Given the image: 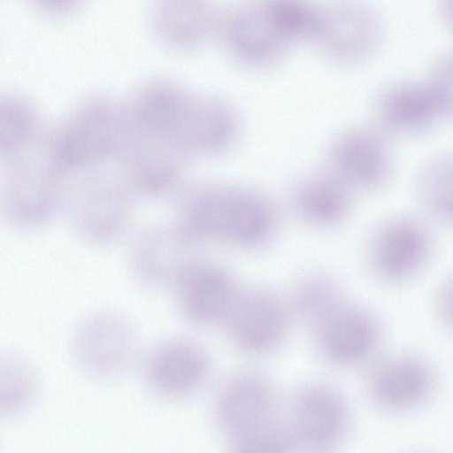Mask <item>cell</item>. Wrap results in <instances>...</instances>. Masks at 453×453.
Segmentation results:
<instances>
[{
    "instance_id": "cell-1",
    "label": "cell",
    "mask_w": 453,
    "mask_h": 453,
    "mask_svg": "<svg viewBox=\"0 0 453 453\" xmlns=\"http://www.w3.org/2000/svg\"><path fill=\"white\" fill-rule=\"evenodd\" d=\"M279 223L278 209L265 195L248 188L207 185L186 196L174 231L188 247L217 241L251 250L267 244Z\"/></svg>"
},
{
    "instance_id": "cell-2",
    "label": "cell",
    "mask_w": 453,
    "mask_h": 453,
    "mask_svg": "<svg viewBox=\"0 0 453 453\" xmlns=\"http://www.w3.org/2000/svg\"><path fill=\"white\" fill-rule=\"evenodd\" d=\"M214 417L236 452H273L280 444L282 423L277 416V393L265 376L242 372L219 391Z\"/></svg>"
},
{
    "instance_id": "cell-3",
    "label": "cell",
    "mask_w": 453,
    "mask_h": 453,
    "mask_svg": "<svg viewBox=\"0 0 453 453\" xmlns=\"http://www.w3.org/2000/svg\"><path fill=\"white\" fill-rule=\"evenodd\" d=\"M138 348L139 335L134 322L113 310L87 314L71 335L74 363L87 376L99 380H111L125 374Z\"/></svg>"
},
{
    "instance_id": "cell-4",
    "label": "cell",
    "mask_w": 453,
    "mask_h": 453,
    "mask_svg": "<svg viewBox=\"0 0 453 453\" xmlns=\"http://www.w3.org/2000/svg\"><path fill=\"white\" fill-rule=\"evenodd\" d=\"M219 35L230 55L252 68L272 65L294 44L268 0H243L222 12Z\"/></svg>"
},
{
    "instance_id": "cell-5",
    "label": "cell",
    "mask_w": 453,
    "mask_h": 453,
    "mask_svg": "<svg viewBox=\"0 0 453 453\" xmlns=\"http://www.w3.org/2000/svg\"><path fill=\"white\" fill-rule=\"evenodd\" d=\"M119 110L111 100L94 96L74 111L52 136L57 159L63 170L101 160L116 151L124 131Z\"/></svg>"
},
{
    "instance_id": "cell-6",
    "label": "cell",
    "mask_w": 453,
    "mask_h": 453,
    "mask_svg": "<svg viewBox=\"0 0 453 453\" xmlns=\"http://www.w3.org/2000/svg\"><path fill=\"white\" fill-rule=\"evenodd\" d=\"M382 23L376 10L363 0H332L320 6L313 40L330 59L359 62L378 47Z\"/></svg>"
},
{
    "instance_id": "cell-7",
    "label": "cell",
    "mask_w": 453,
    "mask_h": 453,
    "mask_svg": "<svg viewBox=\"0 0 453 453\" xmlns=\"http://www.w3.org/2000/svg\"><path fill=\"white\" fill-rule=\"evenodd\" d=\"M171 288L181 317L197 326L223 323L240 293L228 270L195 258H187Z\"/></svg>"
},
{
    "instance_id": "cell-8",
    "label": "cell",
    "mask_w": 453,
    "mask_h": 453,
    "mask_svg": "<svg viewBox=\"0 0 453 453\" xmlns=\"http://www.w3.org/2000/svg\"><path fill=\"white\" fill-rule=\"evenodd\" d=\"M290 311L275 293L251 288L239 293L223 324L235 347L249 354L264 355L285 341Z\"/></svg>"
},
{
    "instance_id": "cell-9",
    "label": "cell",
    "mask_w": 453,
    "mask_h": 453,
    "mask_svg": "<svg viewBox=\"0 0 453 453\" xmlns=\"http://www.w3.org/2000/svg\"><path fill=\"white\" fill-rule=\"evenodd\" d=\"M209 354L196 342L173 338L155 345L142 366L143 381L154 395L179 400L200 390L210 376Z\"/></svg>"
},
{
    "instance_id": "cell-10",
    "label": "cell",
    "mask_w": 453,
    "mask_h": 453,
    "mask_svg": "<svg viewBox=\"0 0 453 453\" xmlns=\"http://www.w3.org/2000/svg\"><path fill=\"white\" fill-rule=\"evenodd\" d=\"M323 357L341 366L355 365L373 356L381 340V327L368 310L343 302L314 327Z\"/></svg>"
},
{
    "instance_id": "cell-11",
    "label": "cell",
    "mask_w": 453,
    "mask_h": 453,
    "mask_svg": "<svg viewBox=\"0 0 453 453\" xmlns=\"http://www.w3.org/2000/svg\"><path fill=\"white\" fill-rule=\"evenodd\" d=\"M288 425L297 444L322 449L341 441L351 425L350 409L334 388L310 384L296 395Z\"/></svg>"
},
{
    "instance_id": "cell-12",
    "label": "cell",
    "mask_w": 453,
    "mask_h": 453,
    "mask_svg": "<svg viewBox=\"0 0 453 453\" xmlns=\"http://www.w3.org/2000/svg\"><path fill=\"white\" fill-rule=\"evenodd\" d=\"M432 251L431 235L419 221L408 217L392 219L376 231L369 259L382 280L400 282L418 273Z\"/></svg>"
},
{
    "instance_id": "cell-13",
    "label": "cell",
    "mask_w": 453,
    "mask_h": 453,
    "mask_svg": "<svg viewBox=\"0 0 453 453\" xmlns=\"http://www.w3.org/2000/svg\"><path fill=\"white\" fill-rule=\"evenodd\" d=\"M392 158L387 140L376 129H352L333 144L328 171L353 191L382 186L389 177Z\"/></svg>"
},
{
    "instance_id": "cell-14",
    "label": "cell",
    "mask_w": 453,
    "mask_h": 453,
    "mask_svg": "<svg viewBox=\"0 0 453 453\" xmlns=\"http://www.w3.org/2000/svg\"><path fill=\"white\" fill-rule=\"evenodd\" d=\"M436 379L430 366L410 356H394L377 364L369 374L370 397L383 410L403 412L426 403Z\"/></svg>"
},
{
    "instance_id": "cell-15",
    "label": "cell",
    "mask_w": 453,
    "mask_h": 453,
    "mask_svg": "<svg viewBox=\"0 0 453 453\" xmlns=\"http://www.w3.org/2000/svg\"><path fill=\"white\" fill-rule=\"evenodd\" d=\"M222 12L212 0H153L151 30L165 46L196 49L219 35Z\"/></svg>"
},
{
    "instance_id": "cell-16",
    "label": "cell",
    "mask_w": 453,
    "mask_h": 453,
    "mask_svg": "<svg viewBox=\"0 0 453 453\" xmlns=\"http://www.w3.org/2000/svg\"><path fill=\"white\" fill-rule=\"evenodd\" d=\"M376 111L384 128L402 134L423 131L443 116L428 81L388 87L380 95Z\"/></svg>"
},
{
    "instance_id": "cell-17",
    "label": "cell",
    "mask_w": 453,
    "mask_h": 453,
    "mask_svg": "<svg viewBox=\"0 0 453 453\" xmlns=\"http://www.w3.org/2000/svg\"><path fill=\"white\" fill-rule=\"evenodd\" d=\"M187 248L174 230L151 234L141 239L134 247L129 269L134 281L144 290L171 288L188 257L180 255Z\"/></svg>"
},
{
    "instance_id": "cell-18",
    "label": "cell",
    "mask_w": 453,
    "mask_h": 453,
    "mask_svg": "<svg viewBox=\"0 0 453 453\" xmlns=\"http://www.w3.org/2000/svg\"><path fill=\"white\" fill-rule=\"evenodd\" d=\"M353 190L327 171L299 180L291 197L297 214L306 222L328 227L342 222L348 215Z\"/></svg>"
},
{
    "instance_id": "cell-19",
    "label": "cell",
    "mask_w": 453,
    "mask_h": 453,
    "mask_svg": "<svg viewBox=\"0 0 453 453\" xmlns=\"http://www.w3.org/2000/svg\"><path fill=\"white\" fill-rule=\"evenodd\" d=\"M80 203L77 225L86 238L104 243L118 236L125 224L127 209L121 190L109 183L95 182L84 189Z\"/></svg>"
},
{
    "instance_id": "cell-20",
    "label": "cell",
    "mask_w": 453,
    "mask_h": 453,
    "mask_svg": "<svg viewBox=\"0 0 453 453\" xmlns=\"http://www.w3.org/2000/svg\"><path fill=\"white\" fill-rule=\"evenodd\" d=\"M38 380L31 365L12 351L1 357V413L7 418L22 416L38 395Z\"/></svg>"
},
{
    "instance_id": "cell-21",
    "label": "cell",
    "mask_w": 453,
    "mask_h": 453,
    "mask_svg": "<svg viewBox=\"0 0 453 453\" xmlns=\"http://www.w3.org/2000/svg\"><path fill=\"white\" fill-rule=\"evenodd\" d=\"M417 188L430 214L453 225V155H441L428 161L418 173Z\"/></svg>"
},
{
    "instance_id": "cell-22",
    "label": "cell",
    "mask_w": 453,
    "mask_h": 453,
    "mask_svg": "<svg viewBox=\"0 0 453 453\" xmlns=\"http://www.w3.org/2000/svg\"><path fill=\"white\" fill-rule=\"evenodd\" d=\"M343 302L338 285L328 276L315 273L295 285L290 309L314 327Z\"/></svg>"
},
{
    "instance_id": "cell-23",
    "label": "cell",
    "mask_w": 453,
    "mask_h": 453,
    "mask_svg": "<svg viewBox=\"0 0 453 453\" xmlns=\"http://www.w3.org/2000/svg\"><path fill=\"white\" fill-rule=\"evenodd\" d=\"M442 115L453 119V52L446 53L435 63L428 80Z\"/></svg>"
},
{
    "instance_id": "cell-24",
    "label": "cell",
    "mask_w": 453,
    "mask_h": 453,
    "mask_svg": "<svg viewBox=\"0 0 453 453\" xmlns=\"http://www.w3.org/2000/svg\"><path fill=\"white\" fill-rule=\"evenodd\" d=\"M436 308L442 322L453 330V277L441 286L436 299Z\"/></svg>"
},
{
    "instance_id": "cell-25",
    "label": "cell",
    "mask_w": 453,
    "mask_h": 453,
    "mask_svg": "<svg viewBox=\"0 0 453 453\" xmlns=\"http://www.w3.org/2000/svg\"><path fill=\"white\" fill-rule=\"evenodd\" d=\"M41 12L50 15H65L75 11L84 0H29Z\"/></svg>"
},
{
    "instance_id": "cell-26",
    "label": "cell",
    "mask_w": 453,
    "mask_h": 453,
    "mask_svg": "<svg viewBox=\"0 0 453 453\" xmlns=\"http://www.w3.org/2000/svg\"><path fill=\"white\" fill-rule=\"evenodd\" d=\"M439 6L443 19L453 29V0H439Z\"/></svg>"
}]
</instances>
